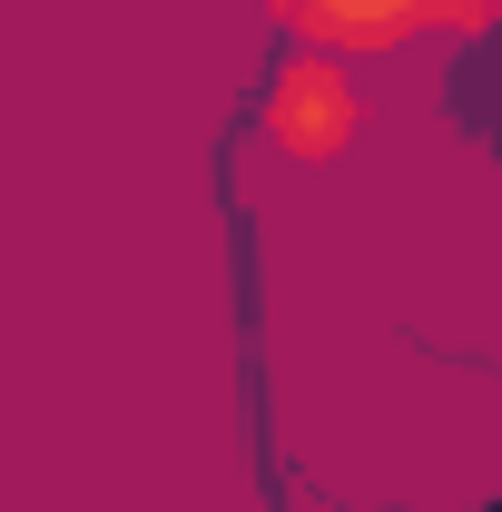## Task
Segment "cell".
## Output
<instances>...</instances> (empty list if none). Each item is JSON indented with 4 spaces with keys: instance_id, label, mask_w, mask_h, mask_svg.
Segmentation results:
<instances>
[{
    "instance_id": "7a4b0ae2",
    "label": "cell",
    "mask_w": 502,
    "mask_h": 512,
    "mask_svg": "<svg viewBox=\"0 0 502 512\" xmlns=\"http://www.w3.org/2000/svg\"><path fill=\"white\" fill-rule=\"evenodd\" d=\"M256 119L266 138L286 148V158H345L355 148V128H365V89H355V69L325 60V50H296V60L266 79V99H256Z\"/></svg>"
},
{
    "instance_id": "6da1fadb",
    "label": "cell",
    "mask_w": 502,
    "mask_h": 512,
    "mask_svg": "<svg viewBox=\"0 0 502 512\" xmlns=\"http://www.w3.org/2000/svg\"><path fill=\"white\" fill-rule=\"evenodd\" d=\"M266 20H276L296 50L375 60V50H404L414 30H483L493 0H266Z\"/></svg>"
}]
</instances>
